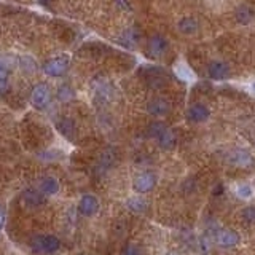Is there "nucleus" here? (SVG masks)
Listing matches in <instances>:
<instances>
[{"mask_svg":"<svg viewBox=\"0 0 255 255\" xmlns=\"http://www.w3.org/2000/svg\"><path fill=\"white\" fill-rule=\"evenodd\" d=\"M158 185V175L155 174L153 171H142L134 175L132 179V191L136 195H147V193H152V191L157 188Z\"/></svg>","mask_w":255,"mask_h":255,"instance_id":"obj_1","label":"nucleus"},{"mask_svg":"<svg viewBox=\"0 0 255 255\" xmlns=\"http://www.w3.org/2000/svg\"><path fill=\"white\" fill-rule=\"evenodd\" d=\"M147 56L152 59H161L165 58L169 51V40L163 34H153L147 40Z\"/></svg>","mask_w":255,"mask_h":255,"instance_id":"obj_2","label":"nucleus"},{"mask_svg":"<svg viewBox=\"0 0 255 255\" xmlns=\"http://www.w3.org/2000/svg\"><path fill=\"white\" fill-rule=\"evenodd\" d=\"M212 117V110L208 104L204 102H193L188 105V109L185 112L187 122L191 125H204L208 123Z\"/></svg>","mask_w":255,"mask_h":255,"instance_id":"obj_3","label":"nucleus"},{"mask_svg":"<svg viewBox=\"0 0 255 255\" xmlns=\"http://www.w3.org/2000/svg\"><path fill=\"white\" fill-rule=\"evenodd\" d=\"M206 75L212 82H223L226 79H230L231 67L230 64L223 59H212L206 66Z\"/></svg>","mask_w":255,"mask_h":255,"instance_id":"obj_4","label":"nucleus"},{"mask_svg":"<svg viewBox=\"0 0 255 255\" xmlns=\"http://www.w3.org/2000/svg\"><path fill=\"white\" fill-rule=\"evenodd\" d=\"M241 241H243L241 233L235 228H223L215 235V244L225 251L235 249L241 244Z\"/></svg>","mask_w":255,"mask_h":255,"instance_id":"obj_5","label":"nucleus"},{"mask_svg":"<svg viewBox=\"0 0 255 255\" xmlns=\"http://www.w3.org/2000/svg\"><path fill=\"white\" fill-rule=\"evenodd\" d=\"M42 70H43L48 77H53V79L66 75V72L69 70V58L61 54V56H56V58L48 59L43 66H42Z\"/></svg>","mask_w":255,"mask_h":255,"instance_id":"obj_6","label":"nucleus"},{"mask_svg":"<svg viewBox=\"0 0 255 255\" xmlns=\"http://www.w3.org/2000/svg\"><path fill=\"white\" fill-rule=\"evenodd\" d=\"M145 110L150 117L161 120V118H165V117L169 115V113H171V102H169L168 99L163 97V96H155L147 102Z\"/></svg>","mask_w":255,"mask_h":255,"instance_id":"obj_7","label":"nucleus"},{"mask_svg":"<svg viewBox=\"0 0 255 255\" xmlns=\"http://www.w3.org/2000/svg\"><path fill=\"white\" fill-rule=\"evenodd\" d=\"M51 88L48 86L46 83H37L35 86L32 88V93H31V102L35 109H46L49 102H51Z\"/></svg>","mask_w":255,"mask_h":255,"instance_id":"obj_8","label":"nucleus"},{"mask_svg":"<svg viewBox=\"0 0 255 255\" xmlns=\"http://www.w3.org/2000/svg\"><path fill=\"white\" fill-rule=\"evenodd\" d=\"M175 29L183 37H195V35L201 31V24L193 15H183L177 19Z\"/></svg>","mask_w":255,"mask_h":255,"instance_id":"obj_9","label":"nucleus"},{"mask_svg":"<svg viewBox=\"0 0 255 255\" xmlns=\"http://www.w3.org/2000/svg\"><path fill=\"white\" fill-rule=\"evenodd\" d=\"M61 247V241L58 236L53 235H45V236H37L34 239V249L43 254H54L58 252Z\"/></svg>","mask_w":255,"mask_h":255,"instance_id":"obj_10","label":"nucleus"},{"mask_svg":"<svg viewBox=\"0 0 255 255\" xmlns=\"http://www.w3.org/2000/svg\"><path fill=\"white\" fill-rule=\"evenodd\" d=\"M99 209H101V203H99L97 196L96 195H91V193H86L80 198L79 201V212L83 215V217H94Z\"/></svg>","mask_w":255,"mask_h":255,"instance_id":"obj_11","label":"nucleus"},{"mask_svg":"<svg viewBox=\"0 0 255 255\" xmlns=\"http://www.w3.org/2000/svg\"><path fill=\"white\" fill-rule=\"evenodd\" d=\"M157 145L158 148H161L163 152H171L177 147V142H179V137H177V132L172 129V128L166 126L158 136H157Z\"/></svg>","mask_w":255,"mask_h":255,"instance_id":"obj_12","label":"nucleus"},{"mask_svg":"<svg viewBox=\"0 0 255 255\" xmlns=\"http://www.w3.org/2000/svg\"><path fill=\"white\" fill-rule=\"evenodd\" d=\"M61 185H59V180L56 179L53 175H45L40 179L39 183V191L43 196H56L59 193Z\"/></svg>","mask_w":255,"mask_h":255,"instance_id":"obj_13","label":"nucleus"},{"mask_svg":"<svg viewBox=\"0 0 255 255\" xmlns=\"http://www.w3.org/2000/svg\"><path fill=\"white\" fill-rule=\"evenodd\" d=\"M235 19H236V23L241 24V26H247V24L254 23L255 8L251 5H247V3L239 5L238 8L235 10Z\"/></svg>","mask_w":255,"mask_h":255,"instance_id":"obj_14","label":"nucleus"},{"mask_svg":"<svg viewBox=\"0 0 255 255\" xmlns=\"http://www.w3.org/2000/svg\"><path fill=\"white\" fill-rule=\"evenodd\" d=\"M126 208L131 212H136V214H144L148 209V201L142 195H134L126 200Z\"/></svg>","mask_w":255,"mask_h":255,"instance_id":"obj_15","label":"nucleus"},{"mask_svg":"<svg viewBox=\"0 0 255 255\" xmlns=\"http://www.w3.org/2000/svg\"><path fill=\"white\" fill-rule=\"evenodd\" d=\"M230 161L238 168H247L252 165V153L246 152V150H235L230 153Z\"/></svg>","mask_w":255,"mask_h":255,"instance_id":"obj_16","label":"nucleus"},{"mask_svg":"<svg viewBox=\"0 0 255 255\" xmlns=\"http://www.w3.org/2000/svg\"><path fill=\"white\" fill-rule=\"evenodd\" d=\"M43 198L45 196L42 195L39 190H27V191H24V195H23L24 203L27 204V206H31V208L40 206V204L43 203Z\"/></svg>","mask_w":255,"mask_h":255,"instance_id":"obj_17","label":"nucleus"},{"mask_svg":"<svg viewBox=\"0 0 255 255\" xmlns=\"http://www.w3.org/2000/svg\"><path fill=\"white\" fill-rule=\"evenodd\" d=\"M235 193L239 198H243V200H251V198L255 195V187L249 182H241L235 187Z\"/></svg>","mask_w":255,"mask_h":255,"instance_id":"obj_18","label":"nucleus"},{"mask_svg":"<svg viewBox=\"0 0 255 255\" xmlns=\"http://www.w3.org/2000/svg\"><path fill=\"white\" fill-rule=\"evenodd\" d=\"M56 97H58L61 102H70L75 97V91L72 89L70 85H61L58 88V93H56Z\"/></svg>","mask_w":255,"mask_h":255,"instance_id":"obj_19","label":"nucleus"},{"mask_svg":"<svg viewBox=\"0 0 255 255\" xmlns=\"http://www.w3.org/2000/svg\"><path fill=\"white\" fill-rule=\"evenodd\" d=\"M241 220L247 225H255V204H247L241 209Z\"/></svg>","mask_w":255,"mask_h":255,"instance_id":"obj_20","label":"nucleus"},{"mask_svg":"<svg viewBox=\"0 0 255 255\" xmlns=\"http://www.w3.org/2000/svg\"><path fill=\"white\" fill-rule=\"evenodd\" d=\"M18 62H19V67L27 74H34L35 70H37V62H35L32 56H21Z\"/></svg>","mask_w":255,"mask_h":255,"instance_id":"obj_21","label":"nucleus"},{"mask_svg":"<svg viewBox=\"0 0 255 255\" xmlns=\"http://www.w3.org/2000/svg\"><path fill=\"white\" fill-rule=\"evenodd\" d=\"M58 129L61 131L62 136L70 137L75 132V125L70 118H62L61 122H58Z\"/></svg>","mask_w":255,"mask_h":255,"instance_id":"obj_22","label":"nucleus"},{"mask_svg":"<svg viewBox=\"0 0 255 255\" xmlns=\"http://www.w3.org/2000/svg\"><path fill=\"white\" fill-rule=\"evenodd\" d=\"M120 255H144V251L136 243H126L120 251Z\"/></svg>","mask_w":255,"mask_h":255,"instance_id":"obj_23","label":"nucleus"},{"mask_svg":"<svg viewBox=\"0 0 255 255\" xmlns=\"http://www.w3.org/2000/svg\"><path fill=\"white\" fill-rule=\"evenodd\" d=\"M113 161H115V153L112 150H105V153H102L101 157V165L104 168H110L113 165Z\"/></svg>","mask_w":255,"mask_h":255,"instance_id":"obj_24","label":"nucleus"},{"mask_svg":"<svg viewBox=\"0 0 255 255\" xmlns=\"http://www.w3.org/2000/svg\"><path fill=\"white\" fill-rule=\"evenodd\" d=\"M8 72H10V66L3 59H0V80H6Z\"/></svg>","mask_w":255,"mask_h":255,"instance_id":"obj_25","label":"nucleus"},{"mask_svg":"<svg viewBox=\"0 0 255 255\" xmlns=\"http://www.w3.org/2000/svg\"><path fill=\"white\" fill-rule=\"evenodd\" d=\"M5 222H6V212L2 206H0V230L5 226Z\"/></svg>","mask_w":255,"mask_h":255,"instance_id":"obj_26","label":"nucleus"},{"mask_svg":"<svg viewBox=\"0 0 255 255\" xmlns=\"http://www.w3.org/2000/svg\"><path fill=\"white\" fill-rule=\"evenodd\" d=\"M39 2H40L42 5H48L49 2H51V0H39Z\"/></svg>","mask_w":255,"mask_h":255,"instance_id":"obj_27","label":"nucleus"},{"mask_svg":"<svg viewBox=\"0 0 255 255\" xmlns=\"http://www.w3.org/2000/svg\"><path fill=\"white\" fill-rule=\"evenodd\" d=\"M83 255H85V254H83Z\"/></svg>","mask_w":255,"mask_h":255,"instance_id":"obj_28","label":"nucleus"}]
</instances>
